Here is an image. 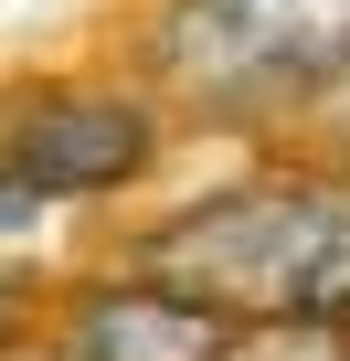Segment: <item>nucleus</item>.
Segmentation results:
<instances>
[{"label":"nucleus","mask_w":350,"mask_h":361,"mask_svg":"<svg viewBox=\"0 0 350 361\" xmlns=\"http://www.w3.org/2000/svg\"><path fill=\"white\" fill-rule=\"evenodd\" d=\"M159 159V117L138 96H106V85H43L22 106H0V170L43 180L64 202H96V192H127V180Z\"/></svg>","instance_id":"obj_3"},{"label":"nucleus","mask_w":350,"mask_h":361,"mask_svg":"<svg viewBox=\"0 0 350 361\" xmlns=\"http://www.w3.org/2000/svg\"><path fill=\"white\" fill-rule=\"evenodd\" d=\"M159 287L244 319H350V170H265L159 224L138 255Z\"/></svg>","instance_id":"obj_1"},{"label":"nucleus","mask_w":350,"mask_h":361,"mask_svg":"<svg viewBox=\"0 0 350 361\" xmlns=\"http://www.w3.org/2000/svg\"><path fill=\"white\" fill-rule=\"evenodd\" d=\"M11 308H22V287H11V276H0V350H11Z\"/></svg>","instance_id":"obj_7"},{"label":"nucleus","mask_w":350,"mask_h":361,"mask_svg":"<svg viewBox=\"0 0 350 361\" xmlns=\"http://www.w3.org/2000/svg\"><path fill=\"white\" fill-rule=\"evenodd\" d=\"M223 361H350V329L339 319H244Z\"/></svg>","instance_id":"obj_6"},{"label":"nucleus","mask_w":350,"mask_h":361,"mask_svg":"<svg viewBox=\"0 0 350 361\" xmlns=\"http://www.w3.org/2000/svg\"><path fill=\"white\" fill-rule=\"evenodd\" d=\"M64 361H223L234 350V319L181 298V287H159L149 266L117 276V287H85L64 308Z\"/></svg>","instance_id":"obj_4"},{"label":"nucleus","mask_w":350,"mask_h":361,"mask_svg":"<svg viewBox=\"0 0 350 361\" xmlns=\"http://www.w3.org/2000/svg\"><path fill=\"white\" fill-rule=\"evenodd\" d=\"M64 213H75L64 192H43V180H22V170H0V276H11V287H22V266L54 245Z\"/></svg>","instance_id":"obj_5"},{"label":"nucleus","mask_w":350,"mask_h":361,"mask_svg":"<svg viewBox=\"0 0 350 361\" xmlns=\"http://www.w3.org/2000/svg\"><path fill=\"white\" fill-rule=\"evenodd\" d=\"M149 54L202 106L308 96L350 64V0H170Z\"/></svg>","instance_id":"obj_2"}]
</instances>
